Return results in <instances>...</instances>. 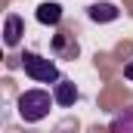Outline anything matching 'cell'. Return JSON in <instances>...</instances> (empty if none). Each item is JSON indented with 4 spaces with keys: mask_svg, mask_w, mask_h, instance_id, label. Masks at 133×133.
Segmentation results:
<instances>
[{
    "mask_svg": "<svg viewBox=\"0 0 133 133\" xmlns=\"http://www.w3.org/2000/svg\"><path fill=\"white\" fill-rule=\"evenodd\" d=\"M53 105H56V96L46 93V90H25V93L19 96V102H16L19 118H22L25 124H37V121H43V118L53 111Z\"/></svg>",
    "mask_w": 133,
    "mask_h": 133,
    "instance_id": "obj_1",
    "label": "cell"
},
{
    "mask_svg": "<svg viewBox=\"0 0 133 133\" xmlns=\"http://www.w3.org/2000/svg\"><path fill=\"white\" fill-rule=\"evenodd\" d=\"M22 68H25V74L31 77L34 84H56V81L62 77L53 59H43V56H37V53H25V56H22Z\"/></svg>",
    "mask_w": 133,
    "mask_h": 133,
    "instance_id": "obj_2",
    "label": "cell"
},
{
    "mask_svg": "<svg viewBox=\"0 0 133 133\" xmlns=\"http://www.w3.org/2000/svg\"><path fill=\"white\" fill-rule=\"evenodd\" d=\"M81 46H77V37L71 31H59L53 37V56L56 59H77Z\"/></svg>",
    "mask_w": 133,
    "mask_h": 133,
    "instance_id": "obj_3",
    "label": "cell"
},
{
    "mask_svg": "<svg viewBox=\"0 0 133 133\" xmlns=\"http://www.w3.org/2000/svg\"><path fill=\"white\" fill-rule=\"evenodd\" d=\"M53 96H56V105L71 108L74 102L81 99V90L74 87V81H71V77H59V81L53 84Z\"/></svg>",
    "mask_w": 133,
    "mask_h": 133,
    "instance_id": "obj_4",
    "label": "cell"
},
{
    "mask_svg": "<svg viewBox=\"0 0 133 133\" xmlns=\"http://www.w3.org/2000/svg\"><path fill=\"white\" fill-rule=\"evenodd\" d=\"M22 34H25V22H22V16L9 12V16H6V22H3V43L12 50V46H19Z\"/></svg>",
    "mask_w": 133,
    "mask_h": 133,
    "instance_id": "obj_5",
    "label": "cell"
},
{
    "mask_svg": "<svg viewBox=\"0 0 133 133\" xmlns=\"http://www.w3.org/2000/svg\"><path fill=\"white\" fill-rule=\"evenodd\" d=\"M87 16L93 19V22H115L118 16H121V9L115 6V3H90V9H87Z\"/></svg>",
    "mask_w": 133,
    "mask_h": 133,
    "instance_id": "obj_6",
    "label": "cell"
},
{
    "mask_svg": "<svg viewBox=\"0 0 133 133\" xmlns=\"http://www.w3.org/2000/svg\"><path fill=\"white\" fill-rule=\"evenodd\" d=\"M34 16H37V22H40V25H59V22H62V6H59V3H53V0H46V3H40V6H37V12H34Z\"/></svg>",
    "mask_w": 133,
    "mask_h": 133,
    "instance_id": "obj_7",
    "label": "cell"
},
{
    "mask_svg": "<svg viewBox=\"0 0 133 133\" xmlns=\"http://www.w3.org/2000/svg\"><path fill=\"white\" fill-rule=\"evenodd\" d=\"M111 130H133V111L130 115H121L111 121Z\"/></svg>",
    "mask_w": 133,
    "mask_h": 133,
    "instance_id": "obj_8",
    "label": "cell"
},
{
    "mask_svg": "<svg viewBox=\"0 0 133 133\" xmlns=\"http://www.w3.org/2000/svg\"><path fill=\"white\" fill-rule=\"evenodd\" d=\"M127 77H130V81H133V65H127Z\"/></svg>",
    "mask_w": 133,
    "mask_h": 133,
    "instance_id": "obj_9",
    "label": "cell"
}]
</instances>
